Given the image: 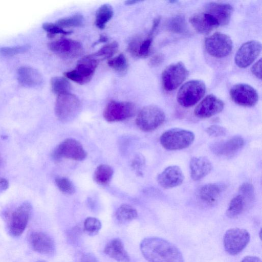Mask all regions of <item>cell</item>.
Segmentation results:
<instances>
[{
	"label": "cell",
	"instance_id": "1",
	"mask_svg": "<svg viewBox=\"0 0 262 262\" xmlns=\"http://www.w3.org/2000/svg\"><path fill=\"white\" fill-rule=\"evenodd\" d=\"M141 251L149 262H184L179 249L171 243L158 237H148L140 244Z\"/></svg>",
	"mask_w": 262,
	"mask_h": 262
},
{
	"label": "cell",
	"instance_id": "2",
	"mask_svg": "<svg viewBox=\"0 0 262 262\" xmlns=\"http://www.w3.org/2000/svg\"><path fill=\"white\" fill-rule=\"evenodd\" d=\"M81 103L78 97L70 93L57 96L55 107L57 118L62 122L75 119L80 113Z\"/></svg>",
	"mask_w": 262,
	"mask_h": 262
},
{
	"label": "cell",
	"instance_id": "3",
	"mask_svg": "<svg viewBox=\"0 0 262 262\" xmlns=\"http://www.w3.org/2000/svg\"><path fill=\"white\" fill-rule=\"evenodd\" d=\"M194 137L193 132L190 130L174 128L163 133L160 141L164 148L176 150L188 147L193 142Z\"/></svg>",
	"mask_w": 262,
	"mask_h": 262
},
{
	"label": "cell",
	"instance_id": "4",
	"mask_svg": "<svg viewBox=\"0 0 262 262\" xmlns=\"http://www.w3.org/2000/svg\"><path fill=\"white\" fill-rule=\"evenodd\" d=\"M99 60L93 54L80 58L75 68L64 73V76L81 85L91 81L98 66Z\"/></svg>",
	"mask_w": 262,
	"mask_h": 262
},
{
	"label": "cell",
	"instance_id": "5",
	"mask_svg": "<svg viewBox=\"0 0 262 262\" xmlns=\"http://www.w3.org/2000/svg\"><path fill=\"white\" fill-rule=\"evenodd\" d=\"M165 119L163 111L157 106L150 105L144 106L139 111L136 123L141 130L150 132L161 125Z\"/></svg>",
	"mask_w": 262,
	"mask_h": 262
},
{
	"label": "cell",
	"instance_id": "6",
	"mask_svg": "<svg viewBox=\"0 0 262 262\" xmlns=\"http://www.w3.org/2000/svg\"><path fill=\"white\" fill-rule=\"evenodd\" d=\"M206 92L205 83L193 80L185 83L179 89L177 99L180 105L189 107L195 105L204 96Z\"/></svg>",
	"mask_w": 262,
	"mask_h": 262
},
{
	"label": "cell",
	"instance_id": "7",
	"mask_svg": "<svg viewBox=\"0 0 262 262\" xmlns=\"http://www.w3.org/2000/svg\"><path fill=\"white\" fill-rule=\"evenodd\" d=\"M86 156L87 153L82 144L73 138H68L63 141L52 152V157L56 161L62 158L82 161Z\"/></svg>",
	"mask_w": 262,
	"mask_h": 262
},
{
	"label": "cell",
	"instance_id": "8",
	"mask_svg": "<svg viewBox=\"0 0 262 262\" xmlns=\"http://www.w3.org/2000/svg\"><path fill=\"white\" fill-rule=\"evenodd\" d=\"M250 238V234L246 229L239 228H231L224 234V248L229 254L236 255L247 246Z\"/></svg>",
	"mask_w": 262,
	"mask_h": 262
},
{
	"label": "cell",
	"instance_id": "9",
	"mask_svg": "<svg viewBox=\"0 0 262 262\" xmlns=\"http://www.w3.org/2000/svg\"><path fill=\"white\" fill-rule=\"evenodd\" d=\"M233 47L230 37L224 33L216 32L205 40L207 53L216 58H223L229 55Z\"/></svg>",
	"mask_w": 262,
	"mask_h": 262
},
{
	"label": "cell",
	"instance_id": "10",
	"mask_svg": "<svg viewBox=\"0 0 262 262\" xmlns=\"http://www.w3.org/2000/svg\"><path fill=\"white\" fill-rule=\"evenodd\" d=\"M135 113L136 106L134 103L112 100L106 105L103 117L108 122H118L132 117Z\"/></svg>",
	"mask_w": 262,
	"mask_h": 262
},
{
	"label": "cell",
	"instance_id": "11",
	"mask_svg": "<svg viewBox=\"0 0 262 262\" xmlns=\"http://www.w3.org/2000/svg\"><path fill=\"white\" fill-rule=\"evenodd\" d=\"M188 75V72L182 62L169 65L162 74L163 88L167 91L175 90L186 79Z\"/></svg>",
	"mask_w": 262,
	"mask_h": 262
},
{
	"label": "cell",
	"instance_id": "12",
	"mask_svg": "<svg viewBox=\"0 0 262 262\" xmlns=\"http://www.w3.org/2000/svg\"><path fill=\"white\" fill-rule=\"evenodd\" d=\"M32 205L24 202L12 213L9 224L11 235L14 237L20 236L25 230L32 212Z\"/></svg>",
	"mask_w": 262,
	"mask_h": 262
},
{
	"label": "cell",
	"instance_id": "13",
	"mask_svg": "<svg viewBox=\"0 0 262 262\" xmlns=\"http://www.w3.org/2000/svg\"><path fill=\"white\" fill-rule=\"evenodd\" d=\"M49 49L60 57L66 59L75 58L83 53L82 45L79 41L69 38H61L49 44Z\"/></svg>",
	"mask_w": 262,
	"mask_h": 262
},
{
	"label": "cell",
	"instance_id": "14",
	"mask_svg": "<svg viewBox=\"0 0 262 262\" xmlns=\"http://www.w3.org/2000/svg\"><path fill=\"white\" fill-rule=\"evenodd\" d=\"M230 95L235 103L244 106H253L258 100L256 91L251 85L245 83L233 86L230 91Z\"/></svg>",
	"mask_w": 262,
	"mask_h": 262
},
{
	"label": "cell",
	"instance_id": "15",
	"mask_svg": "<svg viewBox=\"0 0 262 262\" xmlns=\"http://www.w3.org/2000/svg\"><path fill=\"white\" fill-rule=\"evenodd\" d=\"M261 45L257 40L248 41L243 44L235 56V62L239 68H245L253 62L259 55Z\"/></svg>",
	"mask_w": 262,
	"mask_h": 262
},
{
	"label": "cell",
	"instance_id": "16",
	"mask_svg": "<svg viewBox=\"0 0 262 262\" xmlns=\"http://www.w3.org/2000/svg\"><path fill=\"white\" fill-rule=\"evenodd\" d=\"M224 103L215 96L207 95L195 107L194 115L200 118H207L222 111Z\"/></svg>",
	"mask_w": 262,
	"mask_h": 262
},
{
	"label": "cell",
	"instance_id": "17",
	"mask_svg": "<svg viewBox=\"0 0 262 262\" xmlns=\"http://www.w3.org/2000/svg\"><path fill=\"white\" fill-rule=\"evenodd\" d=\"M244 143L243 138L235 136L227 140L214 142L210 148L217 156L229 157L236 154L244 146Z\"/></svg>",
	"mask_w": 262,
	"mask_h": 262
},
{
	"label": "cell",
	"instance_id": "18",
	"mask_svg": "<svg viewBox=\"0 0 262 262\" xmlns=\"http://www.w3.org/2000/svg\"><path fill=\"white\" fill-rule=\"evenodd\" d=\"M30 244L36 252L48 255L53 254L55 244L53 238L43 232H34L29 236Z\"/></svg>",
	"mask_w": 262,
	"mask_h": 262
},
{
	"label": "cell",
	"instance_id": "19",
	"mask_svg": "<svg viewBox=\"0 0 262 262\" xmlns=\"http://www.w3.org/2000/svg\"><path fill=\"white\" fill-rule=\"evenodd\" d=\"M226 188V185L223 183L207 184L198 190L196 196L202 203L212 205L217 201Z\"/></svg>",
	"mask_w": 262,
	"mask_h": 262
},
{
	"label": "cell",
	"instance_id": "20",
	"mask_svg": "<svg viewBox=\"0 0 262 262\" xmlns=\"http://www.w3.org/2000/svg\"><path fill=\"white\" fill-rule=\"evenodd\" d=\"M184 176L181 168L177 165L166 167L157 177L159 184L163 188L169 189L181 185Z\"/></svg>",
	"mask_w": 262,
	"mask_h": 262
},
{
	"label": "cell",
	"instance_id": "21",
	"mask_svg": "<svg viewBox=\"0 0 262 262\" xmlns=\"http://www.w3.org/2000/svg\"><path fill=\"white\" fill-rule=\"evenodd\" d=\"M233 11V7L228 4L211 2L205 7V12L211 15L219 26H225L229 23Z\"/></svg>",
	"mask_w": 262,
	"mask_h": 262
},
{
	"label": "cell",
	"instance_id": "22",
	"mask_svg": "<svg viewBox=\"0 0 262 262\" xmlns=\"http://www.w3.org/2000/svg\"><path fill=\"white\" fill-rule=\"evenodd\" d=\"M189 21L195 30L202 34H207L219 26L216 21L205 12L193 15Z\"/></svg>",
	"mask_w": 262,
	"mask_h": 262
},
{
	"label": "cell",
	"instance_id": "23",
	"mask_svg": "<svg viewBox=\"0 0 262 262\" xmlns=\"http://www.w3.org/2000/svg\"><path fill=\"white\" fill-rule=\"evenodd\" d=\"M190 176L194 181H199L208 174L212 169L209 160L205 157H194L190 161Z\"/></svg>",
	"mask_w": 262,
	"mask_h": 262
},
{
	"label": "cell",
	"instance_id": "24",
	"mask_svg": "<svg viewBox=\"0 0 262 262\" xmlns=\"http://www.w3.org/2000/svg\"><path fill=\"white\" fill-rule=\"evenodd\" d=\"M17 77L19 82L26 86H37L42 81L40 73L37 70L28 66L20 67L18 69Z\"/></svg>",
	"mask_w": 262,
	"mask_h": 262
},
{
	"label": "cell",
	"instance_id": "25",
	"mask_svg": "<svg viewBox=\"0 0 262 262\" xmlns=\"http://www.w3.org/2000/svg\"><path fill=\"white\" fill-rule=\"evenodd\" d=\"M104 252L109 257L119 262H129L130 257L123 244L118 238L109 242L104 249Z\"/></svg>",
	"mask_w": 262,
	"mask_h": 262
},
{
	"label": "cell",
	"instance_id": "26",
	"mask_svg": "<svg viewBox=\"0 0 262 262\" xmlns=\"http://www.w3.org/2000/svg\"><path fill=\"white\" fill-rule=\"evenodd\" d=\"M251 204L238 194L230 201L227 209L226 215L231 219L237 217L248 209Z\"/></svg>",
	"mask_w": 262,
	"mask_h": 262
},
{
	"label": "cell",
	"instance_id": "27",
	"mask_svg": "<svg viewBox=\"0 0 262 262\" xmlns=\"http://www.w3.org/2000/svg\"><path fill=\"white\" fill-rule=\"evenodd\" d=\"M113 9L111 5L108 4L101 5L96 13L95 21L96 26L100 29H103L113 17Z\"/></svg>",
	"mask_w": 262,
	"mask_h": 262
},
{
	"label": "cell",
	"instance_id": "28",
	"mask_svg": "<svg viewBox=\"0 0 262 262\" xmlns=\"http://www.w3.org/2000/svg\"><path fill=\"white\" fill-rule=\"evenodd\" d=\"M166 29L170 32L177 34H184L187 32V24L184 16L178 15L170 18L166 24Z\"/></svg>",
	"mask_w": 262,
	"mask_h": 262
},
{
	"label": "cell",
	"instance_id": "29",
	"mask_svg": "<svg viewBox=\"0 0 262 262\" xmlns=\"http://www.w3.org/2000/svg\"><path fill=\"white\" fill-rule=\"evenodd\" d=\"M112 168L106 164H101L96 169L94 179L95 181L100 185H105L111 180L113 175Z\"/></svg>",
	"mask_w": 262,
	"mask_h": 262
},
{
	"label": "cell",
	"instance_id": "30",
	"mask_svg": "<svg viewBox=\"0 0 262 262\" xmlns=\"http://www.w3.org/2000/svg\"><path fill=\"white\" fill-rule=\"evenodd\" d=\"M138 216L136 209L128 204H123L117 209L116 212V219L121 223L131 221Z\"/></svg>",
	"mask_w": 262,
	"mask_h": 262
},
{
	"label": "cell",
	"instance_id": "31",
	"mask_svg": "<svg viewBox=\"0 0 262 262\" xmlns=\"http://www.w3.org/2000/svg\"><path fill=\"white\" fill-rule=\"evenodd\" d=\"M51 86L52 92L57 95L70 93L71 84L65 77H54L51 79Z\"/></svg>",
	"mask_w": 262,
	"mask_h": 262
},
{
	"label": "cell",
	"instance_id": "32",
	"mask_svg": "<svg viewBox=\"0 0 262 262\" xmlns=\"http://www.w3.org/2000/svg\"><path fill=\"white\" fill-rule=\"evenodd\" d=\"M84 18L79 13L59 19L56 24L62 29L69 27H79L83 25Z\"/></svg>",
	"mask_w": 262,
	"mask_h": 262
},
{
	"label": "cell",
	"instance_id": "33",
	"mask_svg": "<svg viewBox=\"0 0 262 262\" xmlns=\"http://www.w3.org/2000/svg\"><path fill=\"white\" fill-rule=\"evenodd\" d=\"M118 47V43L113 41L103 46L93 55L99 61V60L108 59L117 52Z\"/></svg>",
	"mask_w": 262,
	"mask_h": 262
},
{
	"label": "cell",
	"instance_id": "34",
	"mask_svg": "<svg viewBox=\"0 0 262 262\" xmlns=\"http://www.w3.org/2000/svg\"><path fill=\"white\" fill-rule=\"evenodd\" d=\"M107 64L116 72L121 74H124L128 68L126 58L122 53L109 59L107 61Z\"/></svg>",
	"mask_w": 262,
	"mask_h": 262
},
{
	"label": "cell",
	"instance_id": "35",
	"mask_svg": "<svg viewBox=\"0 0 262 262\" xmlns=\"http://www.w3.org/2000/svg\"><path fill=\"white\" fill-rule=\"evenodd\" d=\"M101 228L100 221L95 217H88L84 222V230L90 235L97 234Z\"/></svg>",
	"mask_w": 262,
	"mask_h": 262
},
{
	"label": "cell",
	"instance_id": "36",
	"mask_svg": "<svg viewBox=\"0 0 262 262\" xmlns=\"http://www.w3.org/2000/svg\"><path fill=\"white\" fill-rule=\"evenodd\" d=\"M55 183L60 191L63 193L72 194L75 191V187L73 183L67 178H57L55 179Z\"/></svg>",
	"mask_w": 262,
	"mask_h": 262
},
{
	"label": "cell",
	"instance_id": "37",
	"mask_svg": "<svg viewBox=\"0 0 262 262\" xmlns=\"http://www.w3.org/2000/svg\"><path fill=\"white\" fill-rule=\"evenodd\" d=\"M239 194L252 204L254 200V188L249 183H244L239 188Z\"/></svg>",
	"mask_w": 262,
	"mask_h": 262
},
{
	"label": "cell",
	"instance_id": "38",
	"mask_svg": "<svg viewBox=\"0 0 262 262\" xmlns=\"http://www.w3.org/2000/svg\"><path fill=\"white\" fill-rule=\"evenodd\" d=\"M42 27L44 30L48 32V36L51 37L58 34L69 35L72 33V31L63 30V29L61 28L56 24L46 23L42 24Z\"/></svg>",
	"mask_w": 262,
	"mask_h": 262
},
{
	"label": "cell",
	"instance_id": "39",
	"mask_svg": "<svg viewBox=\"0 0 262 262\" xmlns=\"http://www.w3.org/2000/svg\"><path fill=\"white\" fill-rule=\"evenodd\" d=\"M30 46L25 45L12 47L0 48V53L5 56H13L20 53L25 52L28 50Z\"/></svg>",
	"mask_w": 262,
	"mask_h": 262
},
{
	"label": "cell",
	"instance_id": "40",
	"mask_svg": "<svg viewBox=\"0 0 262 262\" xmlns=\"http://www.w3.org/2000/svg\"><path fill=\"white\" fill-rule=\"evenodd\" d=\"M152 42V37L149 36L146 39L141 41L138 50V57L146 58L149 55Z\"/></svg>",
	"mask_w": 262,
	"mask_h": 262
},
{
	"label": "cell",
	"instance_id": "41",
	"mask_svg": "<svg viewBox=\"0 0 262 262\" xmlns=\"http://www.w3.org/2000/svg\"><path fill=\"white\" fill-rule=\"evenodd\" d=\"M206 132L210 137H218L225 136L227 130L225 128L217 125H212L206 129Z\"/></svg>",
	"mask_w": 262,
	"mask_h": 262
},
{
	"label": "cell",
	"instance_id": "42",
	"mask_svg": "<svg viewBox=\"0 0 262 262\" xmlns=\"http://www.w3.org/2000/svg\"><path fill=\"white\" fill-rule=\"evenodd\" d=\"M145 160L141 155H137L132 162V166L138 173H141V169L144 166Z\"/></svg>",
	"mask_w": 262,
	"mask_h": 262
},
{
	"label": "cell",
	"instance_id": "43",
	"mask_svg": "<svg viewBox=\"0 0 262 262\" xmlns=\"http://www.w3.org/2000/svg\"><path fill=\"white\" fill-rule=\"evenodd\" d=\"M141 41L138 39H134L129 43L127 51L133 56L138 57V50Z\"/></svg>",
	"mask_w": 262,
	"mask_h": 262
},
{
	"label": "cell",
	"instance_id": "44",
	"mask_svg": "<svg viewBox=\"0 0 262 262\" xmlns=\"http://www.w3.org/2000/svg\"><path fill=\"white\" fill-rule=\"evenodd\" d=\"M164 60L162 54H157L152 56L149 61V64L151 67H157L160 65Z\"/></svg>",
	"mask_w": 262,
	"mask_h": 262
},
{
	"label": "cell",
	"instance_id": "45",
	"mask_svg": "<svg viewBox=\"0 0 262 262\" xmlns=\"http://www.w3.org/2000/svg\"><path fill=\"white\" fill-rule=\"evenodd\" d=\"M261 59H260L252 66L251 68V72L257 78L259 79L261 78Z\"/></svg>",
	"mask_w": 262,
	"mask_h": 262
},
{
	"label": "cell",
	"instance_id": "46",
	"mask_svg": "<svg viewBox=\"0 0 262 262\" xmlns=\"http://www.w3.org/2000/svg\"><path fill=\"white\" fill-rule=\"evenodd\" d=\"M80 262H98L94 255L91 253L83 254L80 259Z\"/></svg>",
	"mask_w": 262,
	"mask_h": 262
},
{
	"label": "cell",
	"instance_id": "47",
	"mask_svg": "<svg viewBox=\"0 0 262 262\" xmlns=\"http://www.w3.org/2000/svg\"><path fill=\"white\" fill-rule=\"evenodd\" d=\"M160 21V17H158L157 18H155L153 21V24L152 27L149 32L148 36L149 37H152V35L155 32V30L157 28L159 23Z\"/></svg>",
	"mask_w": 262,
	"mask_h": 262
},
{
	"label": "cell",
	"instance_id": "48",
	"mask_svg": "<svg viewBox=\"0 0 262 262\" xmlns=\"http://www.w3.org/2000/svg\"><path fill=\"white\" fill-rule=\"evenodd\" d=\"M9 187V182L5 178L0 179V192L7 189Z\"/></svg>",
	"mask_w": 262,
	"mask_h": 262
},
{
	"label": "cell",
	"instance_id": "49",
	"mask_svg": "<svg viewBox=\"0 0 262 262\" xmlns=\"http://www.w3.org/2000/svg\"><path fill=\"white\" fill-rule=\"evenodd\" d=\"M241 262H261V260L256 256H247L244 257Z\"/></svg>",
	"mask_w": 262,
	"mask_h": 262
},
{
	"label": "cell",
	"instance_id": "50",
	"mask_svg": "<svg viewBox=\"0 0 262 262\" xmlns=\"http://www.w3.org/2000/svg\"><path fill=\"white\" fill-rule=\"evenodd\" d=\"M107 40H108V38H107V36H106L104 35H100L99 36V38L97 40V41L95 43L94 45H97L99 43L105 42L107 41Z\"/></svg>",
	"mask_w": 262,
	"mask_h": 262
},
{
	"label": "cell",
	"instance_id": "51",
	"mask_svg": "<svg viewBox=\"0 0 262 262\" xmlns=\"http://www.w3.org/2000/svg\"><path fill=\"white\" fill-rule=\"evenodd\" d=\"M139 2H140V1H137V0H128V1H125L124 3L126 5H132L135 4Z\"/></svg>",
	"mask_w": 262,
	"mask_h": 262
},
{
	"label": "cell",
	"instance_id": "52",
	"mask_svg": "<svg viewBox=\"0 0 262 262\" xmlns=\"http://www.w3.org/2000/svg\"><path fill=\"white\" fill-rule=\"evenodd\" d=\"M36 262H46V261H45V260H39V261H37Z\"/></svg>",
	"mask_w": 262,
	"mask_h": 262
}]
</instances>
